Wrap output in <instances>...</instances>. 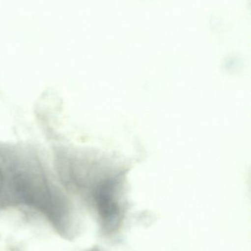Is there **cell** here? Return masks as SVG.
I'll use <instances>...</instances> for the list:
<instances>
[{
    "label": "cell",
    "instance_id": "6da1fadb",
    "mask_svg": "<svg viewBox=\"0 0 251 251\" xmlns=\"http://www.w3.org/2000/svg\"><path fill=\"white\" fill-rule=\"evenodd\" d=\"M12 177V165L6 145L0 144V192L7 178Z\"/></svg>",
    "mask_w": 251,
    "mask_h": 251
}]
</instances>
